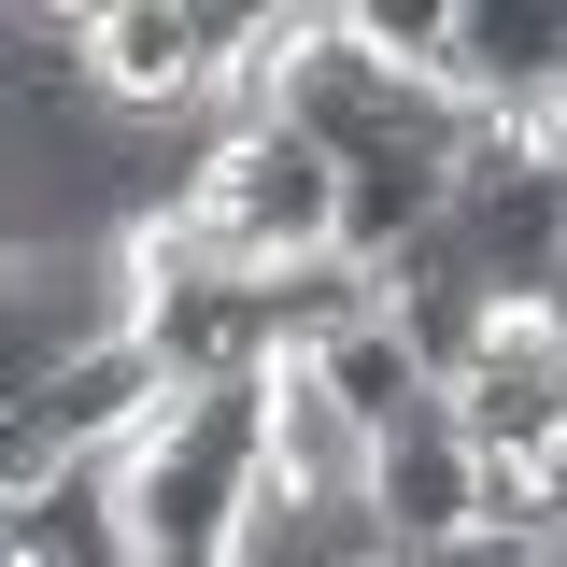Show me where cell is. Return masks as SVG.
I'll return each instance as SVG.
<instances>
[{
	"instance_id": "8992f818",
	"label": "cell",
	"mask_w": 567,
	"mask_h": 567,
	"mask_svg": "<svg viewBox=\"0 0 567 567\" xmlns=\"http://www.w3.org/2000/svg\"><path fill=\"white\" fill-rule=\"evenodd\" d=\"M554 539H496V525H468V539H440V554H412V567H539Z\"/></svg>"
},
{
	"instance_id": "52a82bcc",
	"label": "cell",
	"mask_w": 567,
	"mask_h": 567,
	"mask_svg": "<svg viewBox=\"0 0 567 567\" xmlns=\"http://www.w3.org/2000/svg\"><path fill=\"white\" fill-rule=\"evenodd\" d=\"M369 567H412V554H369Z\"/></svg>"
},
{
	"instance_id": "7a4b0ae2",
	"label": "cell",
	"mask_w": 567,
	"mask_h": 567,
	"mask_svg": "<svg viewBox=\"0 0 567 567\" xmlns=\"http://www.w3.org/2000/svg\"><path fill=\"white\" fill-rule=\"evenodd\" d=\"M440 412H454L468 454H567V341H554V312H511Z\"/></svg>"
},
{
	"instance_id": "5b68a950",
	"label": "cell",
	"mask_w": 567,
	"mask_h": 567,
	"mask_svg": "<svg viewBox=\"0 0 567 567\" xmlns=\"http://www.w3.org/2000/svg\"><path fill=\"white\" fill-rule=\"evenodd\" d=\"M312 383H327V398H341V412L369 425V440H398V425L425 412V369L398 354V327H383V312H369V327H341V341L312 354Z\"/></svg>"
},
{
	"instance_id": "3957f363",
	"label": "cell",
	"mask_w": 567,
	"mask_h": 567,
	"mask_svg": "<svg viewBox=\"0 0 567 567\" xmlns=\"http://www.w3.org/2000/svg\"><path fill=\"white\" fill-rule=\"evenodd\" d=\"M369 425L312 383V369H270V440H256V496L270 511H369Z\"/></svg>"
},
{
	"instance_id": "277c9868",
	"label": "cell",
	"mask_w": 567,
	"mask_h": 567,
	"mask_svg": "<svg viewBox=\"0 0 567 567\" xmlns=\"http://www.w3.org/2000/svg\"><path fill=\"white\" fill-rule=\"evenodd\" d=\"M468 511H483V454H468L454 412L425 398V412L369 454V525H383L398 554H440V539H468Z\"/></svg>"
},
{
	"instance_id": "6da1fadb",
	"label": "cell",
	"mask_w": 567,
	"mask_h": 567,
	"mask_svg": "<svg viewBox=\"0 0 567 567\" xmlns=\"http://www.w3.org/2000/svg\"><path fill=\"white\" fill-rule=\"evenodd\" d=\"M185 213L227 241V270H241V284L298 270V256H341V171H327L298 128H241V142H213L199 185H185Z\"/></svg>"
}]
</instances>
